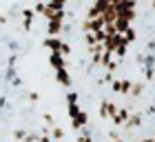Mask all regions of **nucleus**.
I'll return each instance as SVG.
<instances>
[]
</instances>
